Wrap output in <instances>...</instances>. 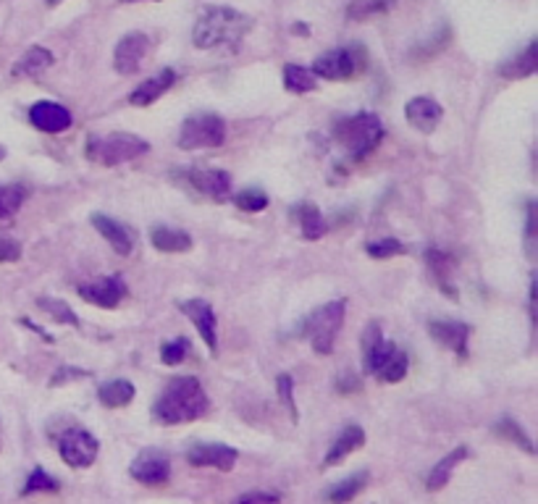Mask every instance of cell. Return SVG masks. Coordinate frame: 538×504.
<instances>
[{
  "label": "cell",
  "mask_w": 538,
  "mask_h": 504,
  "mask_svg": "<svg viewBox=\"0 0 538 504\" xmlns=\"http://www.w3.org/2000/svg\"><path fill=\"white\" fill-rule=\"evenodd\" d=\"M210 402L202 384L194 376H177L153 404V418L161 426H181L202 418Z\"/></svg>",
  "instance_id": "cell-1"
},
{
  "label": "cell",
  "mask_w": 538,
  "mask_h": 504,
  "mask_svg": "<svg viewBox=\"0 0 538 504\" xmlns=\"http://www.w3.org/2000/svg\"><path fill=\"white\" fill-rule=\"evenodd\" d=\"M252 29V19L226 5H208L192 29V43L200 51L237 48L241 37Z\"/></svg>",
  "instance_id": "cell-2"
},
{
  "label": "cell",
  "mask_w": 538,
  "mask_h": 504,
  "mask_svg": "<svg viewBox=\"0 0 538 504\" xmlns=\"http://www.w3.org/2000/svg\"><path fill=\"white\" fill-rule=\"evenodd\" d=\"M384 124H381V118L376 116V113H355V116H350V118H342V121H336V126H334V140L347 150V156H350V161H365L378 145H381V140H384Z\"/></svg>",
  "instance_id": "cell-3"
},
{
  "label": "cell",
  "mask_w": 538,
  "mask_h": 504,
  "mask_svg": "<svg viewBox=\"0 0 538 504\" xmlns=\"http://www.w3.org/2000/svg\"><path fill=\"white\" fill-rule=\"evenodd\" d=\"M150 150V142L137 137V134H108V137H90L87 140V158L92 164H100V166H121V164H129L139 156H145Z\"/></svg>",
  "instance_id": "cell-4"
},
{
  "label": "cell",
  "mask_w": 538,
  "mask_h": 504,
  "mask_svg": "<svg viewBox=\"0 0 538 504\" xmlns=\"http://www.w3.org/2000/svg\"><path fill=\"white\" fill-rule=\"evenodd\" d=\"M344 313H347V302L334 300V302L320 305L318 310H313L305 318L302 332H305V336H310V344H313V349L318 355H331L334 352L336 336L344 326Z\"/></svg>",
  "instance_id": "cell-5"
},
{
  "label": "cell",
  "mask_w": 538,
  "mask_h": 504,
  "mask_svg": "<svg viewBox=\"0 0 538 504\" xmlns=\"http://www.w3.org/2000/svg\"><path fill=\"white\" fill-rule=\"evenodd\" d=\"M368 68V51L352 43L344 48H334L323 56L313 60V74L315 79H328V82H344V79H355Z\"/></svg>",
  "instance_id": "cell-6"
},
{
  "label": "cell",
  "mask_w": 538,
  "mask_h": 504,
  "mask_svg": "<svg viewBox=\"0 0 538 504\" xmlns=\"http://www.w3.org/2000/svg\"><path fill=\"white\" fill-rule=\"evenodd\" d=\"M226 140V124L218 113H192L179 132L181 150H210Z\"/></svg>",
  "instance_id": "cell-7"
},
{
  "label": "cell",
  "mask_w": 538,
  "mask_h": 504,
  "mask_svg": "<svg viewBox=\"0 0 538 504\" xmlns=\"http://www.w3.org/2000/svg\"><path fill=\"white\" fill-rule=\"evenodd\" d=\"M100 442L84 428H68L60 434L59 454L68 468H90L98 460Z\"/></svg>",
  "instance_id": "cell-8"
},
{
  "label": "cell",
  "mask_w": 538,
  "mask_h": 504,
  "mask_svg": "<svg viewBox=\"0 0 538 504\" xmlns=\"http://www.w3.org/2000/svg\"><path fill=\"white\" fill-rule=\"evenodd\" d=\"M129 476L137 484H145V486H166L169 478H171V460L161 449H142L131 460Z\"/></svg>",
  "instance_id": "cell-9"
},
{
  "label": "cell",
  "mask_w": 538,
  "mask_h": 504,
  "mask_svg": "<svg viewBox=\"0 0 538 504\" xmlns=\"http://www.w3.org/2000/svg\"><path fill=\"white\" fill-rule=\"evenodd\" d=\"M181 176L189 181V187L197 195L213 203H226L232 197V176L221 168H189Z\"/></svg>",
  "instance_id": "cell-10"
},
{
  "label": "cell",
  "mask_w": 538,
  "mask_h": 504,
  "mask_svg": "<svg viewBox=\"0 0 538 504\" xmlns=\"http://www.w3.org/2000/svg\"><path fill=\"white\" fill-rule=\"evenodd\" d=\"M147 53H150V37L145 32H129L121 37L114 51V68L121 76H134L142 68Z\"/></svg>",
  "instance_id": "cell-11"
},
{
  "label": "cell",
  "mask_w": 538,
  "mask_h": 504,
  "mask_svg": "<svg viewBox=\"0 0 538 504\" xmlns=\"http://www.w3.org/2000/svg\"><path fill=\"white\" fill-rule=\"evenodd\" d=\"M76 294L95 305V308H106V310H114L119 308L121 300L126 297V281L121 279L119 274L114 276H103L98 281H90V284H79L76 286Z\"/></svg>",
  "instance_id": "cell-12"
},
{
  "label": "cell",
  "mask_w": 538,
  "mask_h": 504,
  "mask_svg": "<svg viewBox=\"0 0 538 504\" xmlns=\"http://www.w3.org/2000/svg\"><path fill=\"white\" fill-rule=\"evenodd\" d=\"M394 352H397V344L384 339L378 321H373V324L365 326V334H362V355H365L362 368H365V373L376 376L392 360Z\"/></svg>",
  "instance_id": "cell-13"
},
{
  "label": "cell",
  "mask_w": 538,
  "mask_h": 504,
  "mask_svg": "<svg viewBox=\"0 0 538 504\" xmlns=\"http://www.w3.org/2000/svg\"><path fill=\"white\" fill-rule=\"evenodd\" d=\"M179 310L189 318V324L197 329V334L202 336V341L208 344V349L216 352L218 349V332H216L218 318H216L210 302L197 300V297L194 300H179Z\"/></svg>",
  "instance_id": "cell-14"
},
{
  "label": "cell",
  "mask_w": 538,
  "mask_h": 504,
  "mask_svg": "<svg viewBox=\"0 0 538 504\" xmlns=\"http://www.w3.org/2000/svg\"><path fill=\"white\" fill-rule=\"evenodd\" d=\"M237 449L226 444H192L186 452V462L192 468H216L229 473L237 465Z\"/></svg>",
  "instance_id": "cell-15"
},
{
  "label": "cell",
  "mask_w": 538,
  "mask_h": 504,
  "mask_svg": "<svg viewBox=\"0 0 538 504\" xmlns=\"http://www.w3.org/2000/svg\"><path fill=\"white\" fill-rule=\"evenodd\" d=\"M29 124L45 134H60L71 126V113L53 100H37L29 108Z\"/></svg>",
  "instance_id": "cell-16"
},
{
  "label": "cell",
  "mask_w": 538,
  "mask_h": 504,
  "mask_svg": "<svg viewBox=\"0 0 538 504\" xmlns=\"http://www.w3.org/2000/svg\"><path fill=\"white\" fill-rule=\"evenodd\" d=\"M428 334L433 336L439 344L452 349L460 357H468V339H471V326L463 321H431Z\"/></svg>",
  "instance_id": "cell-17"
},
{
  "label": "cell",
  "mask_w": 538,
  "mask_h": 504,
  "mask_svg": "<svg viewBox=\"0 0 538 504\" xmlns=\"http://www.w3.org/2000/svg\"><path fill=\"white\" fill-rule=\"evenodd\" d=\"M405 118L410 121V126H415L420 134H431L441 118H444V108L433 100V98H413L405 106Z\"/></svg>",
  "instance_id": "cell-18"
},
{
  "label": "cell",
  "mask_w": 538,
  "mask_h": 504,
  "mask_svg": "<svg viewBox=\"0 0 538 504\" xmlns=\"http://www.w3.org/2000/svg\"><path fill=\"white\" fill-rule=\"evenodd\" d=\"M174 84H177V71H174V68H163L161 74L145 79V82L129 95V103L137 106V108H147V106H153L161 95H166Z\"/></svg>",
  "instance_id": "cell-19"
},
{
  "label": "cell",
  "mask_w": 538,
  "mask_h": 504,
  "mask_svg": "<svg viewBox=\"0 0 538 504\" xmlns=\"http://www.w3.org/2000/svg\"><path fill=\"white\" fill-rule=\"evenodd\" d=\"M90 224L100 231V236L114 247V252H119L121 258L131 255V250H134V236H131V231H129L126 226L114 221V219H108V216H103V213H92V216H90Z\"/></svg>",
  "instance_id": "cell-20"
},
{
  "label": "cell",
  "mask_w": 538,
  "mask_h": 504,
  "mask_svg": "<svg viewBox=\"0 0 538 504\" xmlns=\"http://www.w3.org/2000/svg\"><path fill=\"white\" fill-rule=\"evenodd\" d=\"M365 444V431L360 428V426H347L339 436H336V442L331 444V449L326 452V457H323V468H334V465H339L342 460H347L352 452H358L360 447Z\"/></svg>",
  "instance_id": "cell-21"
},
{
  "label": "cell",
  "mask_w": 538,
  "mask_h": 504,
  "mask_svg": "<svg viewBox=\"0 0 538 504\" xmlns=\"http://www.w3.org/2000/svg\"><path fill=\"white\" fill-rule=\"evenodd\" d=\"M150 244L161 252H189L192 250V236L181 228H171V226H153L150 231Z\"/></svg>",
  "instance_id": "cell-22"
},
{
  "label": "cell",
  "mask_w": 538,
  "mask_h": 504,
  "mask_svg": "<svg viewBox=\"0 0 538 504\" xmlns=\"http://www.w3.org/2000/svg\"><path fill=\"white\" fill-rule=\"evenodd\" d=\"M51 66H53V53L48 48H43V45H35V48H29L24 56L16 60L13 76H29V79H35V76L45 74Z\"/></svg>",
  "instance_id": "cell-23"
},
{
  "label": "cell",
  "mask_w": 538,
  "mask_h": 504,
  "mask_svg": "<svg viewBox=\"0 0 538 504\" xmlns=\"http://www.w3.org/2000/svg\"><path fill=\"white\" fill-rule=\"evenodd\" d=\"M465 457H468V447H457L455 452H449V454H447L441 462H436L433 470L428 473V478H425V489H428V492H441V489L449 484L452 470H455Z\"/></svg>",
  "instance_id": "cell-24"
},
{
  "label": "cell",
  "mask_w": 538,
  "mask_h": 504,
  "mask_svg": "<svg viewBox=\"0 0 538 504\" xmlns=\"http://www.w3.org/2000/svg\"><path fill=\"white\" fill-rule=\"evenodd\" d=\"M536 45H538L536 40H531L520 56L510 58L507 63H502L499 74H502V76H507V79H526V76L536 74V68H538Z\"/></svg>",
  "instance_id": "cell-25"
},
{
  "label": "cell",
  "mask_w": 538,
  "mask_h": 504,
  "mask_svg": "<svg viewBox=\"0 0 538 504\" xmlns=\"http://www.w3.org/2000/svg\"><path fill=\"white\" fill-rule=\"evenodd\" d=\"M295 219L299 221L302 236H305V239H310V242H315V239L326 236V231H328L326 219L320 216L318 205H313V203H302V205H297V208H295Z\"/></svg>",
  "instance_id": "cell-26"
},
{
  "label": "cell",
  "mask_w": 538,
  "mask_h": 504,
  "mask_svg": "<svg viewBox=\"0 0 538 504\" xmlns=\"http://www.w3.org/2000/svg\"><path fill=\"white\" fill-rule=\"evenodd\" d=\"M98 399H100L106 407H111V410L126 407V404H131V399H134V384L126 381V379L106 381V384L98 389Z\"/></svg>",
  "instance_id": "cell-27"
},
{
  "label": "cell",
  "mask_w": 538,
  "mask_h": 504,
  "mask_svg": "<svg viewBox=\"0 0 538 504\" xmlns=\"http://www.w3.org/2000/svg\"><path fill=\"white\" fill-rule=\"evenodd\" d=\"M368 481H370V473L368 470H360L355 476H350V478H344V481H339L331 492H328V502L331 504H350L355 497H358L360 492L368 486Z\"/></svg>",
  "instance_id": "cell-28"
},
{
  "label": "cell",
  "mask_w": 538,
  "mask_h": 504,
  "mask_svg": "<svg viewBox=\"0 0 538 504\" xmlns=\"http://www.w3.org/2000/svg\"><path fill=\"white\" fill-rule=\"evenodd\" d=\"M284 87L295 95H305V92H313L318 90V79L310 68L297 66V63H287L284 68Z\"/></svg>",
  "instance_id": "cell-29"
},
{
  "label": "cell",
  "mask_w": 538,
  "mask_h": 504,
  "mask_svg": "<svg viewBox=\"0 0 538 504\" xmlns=\"http://www.w3.org/2000/svg\"><path fill=\"white\" fill-rule=\"evenodd\" d=\"M425 260H428L431 271L436 274L439 286L447 292V297H457V289H452V286L447 284V276H449V271H452L455 258H452L449 252H441V250H428V252H425Z\"/></svg>",
  "instance_id": "cell-30"
},
{
  "label": "cell",
  "mask_w": 538,
  "mask_h": 504,
  "mask_svg": "<svg viewBox=\"0 0 538 504\" xmlns=\"http://www.w3.org/2000/svg\"><path fill=\"white\" fill-rule=\"evenodd\" d=\"M494 434L502 436V439H507V442H512V444H518L520 449H526L528 454L536 452L534 442H531V436H528V434L518 426V420H512V418H502V420L494 426Z\"/></svg>",
  "instance_id": "cell-31"
},
{
  "label": "cell",
  "mask_w": 538,
  "mask_h": 504,
  "mask_svg": "<svg viewBox=\"0 0 538 504\" xmlns=\"http://www.w3.org/2000/svg\"><path fill=\"white\" fill-rule=\"evenodd\" d=\"M27 200V189L21 184H0V221L11 219Z\"/></svg>",
  "instance_id": "cell-32"
},
{
  "label": "cell",
  "mask_w": 538,
  "mask_h": 504,
  "mask_svg": "<svg viewBox=\"0 0 538 504\" xmlns=\"http://www.w3.org/2000/svg\"><path fill=\"white\" fill-rule=\"evenodd\" d=\"M268 195L260 189V187H247V189H241L234 195V205L244 211V213H260V211H265L268 208Z\"/></svg>",
  "instance_id": "cell-33"
},
{
  "label": "cell",
  "mask_w": 538,
  "mask_h": 504,
  "mask_svg": "<svg viewBox=\"0 0 538 504\" xmlns=\"http://www.w3.org/2000/svg\"><path fill=\"white\" fill-rule=\"evenodd\" d=\"M407 368H410V360H407V355L397 349V352L392 355V360H389V363H386V365H384V368H381V371H378L376 376H378V379H381L384 384H400V381H402V379L407 376Z\"/></svg>",
  "instance_id": "cell-34"
},
{
  "label": "cell",
  "mask_w": 538,
  "mask_h": 504,
  "mask_svg": "<svg viewBox=\"0 0 538 504\" xmlns=\"http://www.w3.org/2000/svg\"><path fill=\"white\" fill-rule=\"evenodd\" d=\"M37 308L45 310L56 324H66V326H79V318L74 316V310L63 302V300H51V297H40Z\"/></svg>",
  "instance_id": "cell-35"
},
{
  "label": "cell",
  "mask_w": 538,
  "mask_h": 504,
  "mask_svg": "<svg viewBox=\"0 0 538 504\" xmlns=\"http://www.w3.org/2000/svg\"><path fill=\"white\" fill-rule=\"evenodd\" d=\"M392 5H394V0H352L350 8H347V16L352 21H365L368 16L386 13Z\"/></svg>",
  "instance_id": "cell-36"
},
{
  "label": "cell",
  "mask_w": 538,
  "mask_h": 504,
  "mask_svg": "<svg viewBox=\"0 0 538 504\" xmlns=\"http://www.w3.org/2000/svg\"><path fill=\"white\" fill-rule=\"evenodd\" d=\"M59 489H60L59 478L48 476V473H45L43 468H35V470L29 473V478H27L24 489H21V497L37 494V492H59Z\"/></svg>",
  "instance_id": "cell-37"
},
{
  "label": "cell",
  "mask_w": 538,
  "mask_h": 504,
  "mask_svg": "<svg viewBox=\"0 0 538 504\" xmlns=\"http://www.w3.org/2000/svg\"><path fill=\"white\" fill-rule=\"evenodd\" d=\"M365 252H368L370 258H376V260H386V258L405 255V252H407V247H405L400 239L386 236V239H378V242H368V244H365Z\"/></svg>",
  "instance_id": "cell-38"
},
{
  "label": "cell",
  "mask_w": 538,
  "mask_h": 504,
  "mask_svg": "<svg viewBox=\"0 0 538 504\" xmlns=\"http://www.w3.org/2000/svg\"><path fill=\"white\" fill-rule=\"evenodd\" d=\"M189 349H192V344H189V339H174V341H166L163 344V349H161V360H163V365H179L186 360V355H189Z\"/></svg>",
  "instance_id": "cell-39"
},
{
  "label": "cell",
  "mask_w": 538,
  "mask_h": 504,
  "mask_svg": "<svg viewBox=\"0 0 538 504\" xmlns=\"http://www.w3.org/2000/svg\"><path fill=\"white\" fill-rule=\"evenodd\" d=\"M276 389H279V399L287 404L292 420H297L299 412H297V404H295V379H292L289 373H281V376L276 379Z\"/></svg>",
  "instance_id": "cell-40"
},
{
  "label": "cell",
  "mask_w": 538,
  "mask_h": 504,
  "mask_svg": "<svg viewBox=\"0 0 538 504\" xmlns=\"http://www.w3.org/2000/svg\"><path fill=\"white\" fill-rule=\"evenodd\" d=\"M84 376H90V371H82V368H71V365H66V368H60V371L53 373L51 387H63V384H68V381H74V379H84Z\"/></svg>",
  "instance_id": "cell-41"
},
{
  "label": "cell",
  "mask_w": 538,
  "mask_h": 504,
  "mask_svg": "<svg viewBox=\"0 0 538 504\" xmlns=\"http://www.w3.org/2000/svg\"><path fill=\"white\" fill-rule=\"evenodd\" d=\"M21 258V244L0 236V263H16Z\"/></svg>",
  "instance_id": "cell-42"
},
{
  "label": "cell",
  "mask_w": 538,
  "mask_h": 504,
  "mask_svg": "<svg viewBox=\"0 0 538 504\" xmlns=\"http://www.w3.org/2000/svg\"><path fill=\"white\" fill-rule=\"evenodd\" d=\"M234 504H281V497L273 494V492H249Z\"/></svg>",
  "instance_id": "cell-43"
},
{
  "label": "cell",
  "mask_w": 538,
  "mask_h": 504,
  "mask_svg": "<svg viewBox=\"0 0 538 504\" xmlns=\"http://www.w3.org/2000/svg\"><path fill=\"white\" fill-rule=\"evenodd\" d=\"M360 387H362V384H360V379L355 373H342L339 381H336V389L342 394H355L360 392Z\"/></svg>",
  "instance_id": "cell-44"
},
{
  "label": "cell",
  "mask_w": 538,
  "mask_h": 504,
  "mask_svg": "<svg viewBox=\"0 0 538 504\" xmlns=\"http://www.w3.org/2000/svg\"><path fill=\"white\" fill-rule=\"evenodd\" d=\"M21 324H24V326H27V329H32V332H37V334L43 336V339H45V341H53V336L48 334V332H45V329H40V326H37V324H35V321H27V318H24V321H21Z\"/></svg>",
  "instance_id": "cell-45"
},
{
  "label": "cell",
  "mask_w": 538,
  "mask_h": 504,
  "mask_svg": "<svg viewBox=\"0 0 538 504\" xmlns=\"http://www.w3.org/2000/svg\"><path fill=\"white\" fill-rule=\"evenodd\" d=\"M60 0H48V5H59Z\"/></svg>",
  "instance_id": "cell-46"
},
{
  "label": "cell",
  "mask_w": 538,
  "mask_h": 504,
  "mask_svg": "<svg viewBox=\"0 0 538 504\" xmlns=\"http://www.w3.org/2000/svg\"><path fill=\"white\" fill-rule=\"evenodd\" d=\"M3 158H5V150H3V148H0V161H3Z\"/></svg>",
  "instance_id": "cell-47"
},
{
  "label": "cell",
  "mask_w": 538,
  "mask_h": 504,
  "mask_svg": "<svg viewBox=\"0 0 538 504\" xmlns=\"http://www.w3.org/2000/svg\"><path fill=\"white\" fill-rule=\"evenodd\" d=\"M119 3H137V0H119Z\"/></svg>",
  "instance_id": "cell-48"
}]
</instances>
